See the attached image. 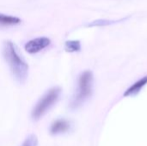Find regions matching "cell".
Here are the masks:
<instances>
[{"label": "cell", "mask_w": 147, "mask_h": 146, "mask_svg": "<svg viewBox=\"0 0 147 146\" xmlns=\"http://www.w3.org/2000/svg\"><path fill=\"white\" fill-rule=\"evenodd\" d=\"M3 54L15 78L21 83H24L28 76V65L19 54L15 44L9 40L5 41Z\"/></svg>", "instance_id": "cell-1"}, {"label": "cell", "mask_w": 147, "mask_h": 146, "mask_svg": "<svg viewBox=\"0 0 147 146\" xmlns=\"http://www.w3.org/2000/svg\"><path fill=\"white\" fill-rule=\"evenodd\" d=\"M93 74L90 71H84L78 77V88L73 96L70 107L72 109L79 108L92 94Z\"/></svg>", "instance_id": "cell-2"}, {"label": "cell", "mask_w": 147, "mask_h": 146, "mask_svg": "<svg viewBox=\"0 0 147 146\" xmlns=\"http://www.w3.org/2000/svg\"><path fill=\"white\" fill-rule=\"evenodd\" d=\"M61 94V89L59 87H53L50 89L36 103L32 110L31 116L34 120H40L44 114H46L50 108L58 102Z\"/></svg>", "instance_id": "cell-3"}, {"label": "cell", "mask_w": 147, "mask_h": 146, "mask_svg": "<svg viewBox=\"0 0 147 146\" xmlns=\"http://www.w3.org/2000/svg\"><path fill=\"white\" fill-rule=\"evenodd\" d=\"M51 43L50 39L47 37H39L33 39L26 43L25 50L27 52L30 54H34L39 52L40 51L43 50L47 46H48Z\"/></svg>", "instance_id": "cell-4"}, {"label": "cell", "mask_w": 147, "mask_h": 146, "mask_svg": "<svg viewBox=\"0 0 147 146\" xmlns=\"http://www.w3.org/2000/svg\"><path fill=\"white\" fill-rule=\"evenodd\" d=\"M71 129V123L65 119H58L52 123L50 126V133L52 135H58L67 133Z\"/></svg>", "instance_id": "cell-5"}, {"label": "cell", "mask_w": 147, "mask_h": 146, "mask_svg": "<svg viewBox=\"0 0 147 146\" xmlns=\"http://www.w3.org/2000/svg\"><path fill=\"white\" fill-rule=\"evenodd\" d=\"M147 84V76H145L144 77L140 78L134 83H133L125 92H124V96H130L133 95H135L139 93L146 85Z\"/></svg>", "instance_id": "cell-6"}, {"label": "cell", "mask_w": 147, "mask_h": 146, "mask_svg": "<svg viewBox=\"0 0 147 146\" xmlns=\"http://www.w3.org/2000/svg\"><path fill=\"white\" fill-rule=\"evenodd\" d=\"M65 49L69 52H78L81 49V44L78 40H68L65 44Z\"/></svg>", "instance_id": "cell-7"}, {"label": "cell", "mask_w": 147, "mask_h": 146, "mask_svg": "<svg viewBox=\"0 0 147 146\" xmlns=\"http://www.w3.org/2000/svg\"><path fill=\"white\" fill-rule=\"evenodd\" d=\"M21 22V20L18 17L16 16H10V15H6L0 14V23L1 24H5V25H14Z\"/></svg>", "instance_id": "cell-8"}, {"label": "cell", "mask_w": 147, "mask_h": 146, "mask_svg": "<svg viewBox=\"0 0 147 146\" xmlns=\"http://www.w3.org/2000/svg\"><path fill=\"white\" fill-rule=\"evenodd\" d=\"M21 146H38V139L35 135H29Z\"/></svg>", "instance_id": "cell-9"}, {"label": "cell", "mask_w": 147, "mask_h": 146, "mask_svg": "<svg viewBox=\"0 0 147 146\" xmlns=\"http://www.w3.org/2000/svg\"><path fill=\"white\" fill-rule=\"evenodd\" d=\"M117 21H109V20H97L93 22H91L90 24H89L90 27L92 26H106V25H110L112 23L116 22Z\"/></svg>", "instance_id": "cell-10"}]
</instances>
